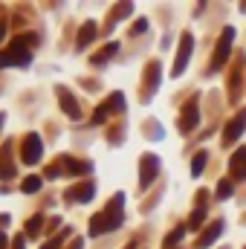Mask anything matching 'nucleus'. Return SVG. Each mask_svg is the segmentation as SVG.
<instances>
[{
    "label": "nucleus",
    "instance_id": "21",
    "mask_svg": "<svg viewBox=\"0 0 246 249\" xmlns=\"http://www.w3.org/2000/svg\"><path fill=\"white\" fill-rule=\"evenodd\" d=\"M200 223H203V209H197V212H194V217H191V223H188V226L194 229V226H200Z\"/></svg>",
    "mask_w": 246,
    "mask_h": 249
},
{
    "label": "nucleus",
    "instance_id": "8",
    "mask_svg": "<svg viewBox=\"0 0 246 249\" xmlns=\"http://www.w3.org/2000/svg\"><path fill=\"white\" fill-rule=\"evenodd\" d=\"M229 168H232L235 180H246V148H238V151L232 154V162H229Z\"/></svg>",
    "mask_w": 246,
    "mask_h": 249
},
{
    "label": "nucleus",
    "instance_id": "15",
    "mask_svg": "<svg viewBox=\"0 0 246 249\" xmlns=\"http://www.w3.org/2000/svg\"><path fill=\"white\" fill-rule=\"evenodd\" d=\"M217 197H220V200L232 197V183H229V180H220V183H217Z\"/></svg>",
    "mask_w": 246,
    "mask_h": 249
},
{
    "label": "nucleus",
    "instance_id": "19",
    "mask_svg": "<svg viewBox=\"0 0 246 249\" xmlns=\"http://www.w3.org/2000/svg\"><path fill=\"white\" fill-rule=\"evenodd\" d=\"M113 53H119V44H110V47H107V50H105V53L99 55V61H105V58H110Z\"/></svg>",
    "mask_w": 246,
    "mask_h": 249
},
{
    "label": "nucleus",
    "instance_id": "25",
    "mask_svg": "<svg viewBox=\"0 0 246 249\" xmlns=\"http://www.w3.org/2000/svg\"><path fill=\"white\" fill-rule=\"evenodd\" d=\"M58 244H61V238H53V241H50V247H44V249H58Z\"/></svg>",
    "mask_w": 246,
    "mask_h": 249
},
{
    "label": "nucleus",
    "instance_id": "6",
    "mask_svg": "<svg viewBox=\"0 0 246 249\" xmlns=\"http://www.w3.org/2000/svg\"><path fill=\"white\" fill-rule=\"evenodd\" d=\"M157 165H159V160H157L154 154H145V157H142V177H139V186L142 188H148L151 180L157 177Z\"/></svg>",
    "mask_w": 246,
    "mask_h": 249
},
{
    "label": "nucleus",
    "instance_id": "11",
    "mask_svg": "<svg viewBox=\"0 0 246 249\" xmlns=\"http://www.w3.org/2000/svg\"><path fill=\"white\" fill-rule=\"evenodd\" d=\"M61 93V107H64V113H70L72 119H78L81 116V110H78V105L72 102V96H67V90H58Z\"/></svg>",
    "mask_w": 246,
    "mask_h": 249
},
{
    "label": "nucleus",
    "instance_id": "18",
    "mask_svg": "<svg viewBox=\"0 0 246 249\" xmlns=\"http://www.w3.org/2000/svg\"><path fill=\"white\" fill-rule=\"evenodd\" d=\"M41 188V177H26L23 180V191H38Z\"/></svg>",
    "mask_w": 246,
    "mask_h": 249
},
{
    "label": "nucleus",
    "instance_id": "3",
    "mask_svg": "<svg viewBox=\"0 0 246 249\" xmlns=\"http://www.w3.org/2000/svg\"><path fill=\"white\" fill-rule=\"evenodd\" d=\"M232 41H235V29L226 26L223 35H220V44H217V53H214V61H211V70H220L223 61L229 58V50H232Z\"/></svg>",
    "mask_w": 246,
    "mask_h": 249
},
{
    "label": "nucleus",
    "instance_id": "12",
    "mask_svg": "<svg viewBox=\"0 0 246 249\" xmlns=\"http://www.w3.org/2000/svg\"><path fill=\"white\" fill-rule=\"evenodd\" d=\"M96 35V23L93 20H87L84 26H81V35H78V50H84L87 44H90V38Z\"/></svg>",
    "mask_w": 246,
    "mask_h": 249
},
{
    "label": "nucleus",
    "instance_id": "9",
    "mask_svg": "<svg viewBox=\"0 0 246 249\" xmlns=\"http://www.w3.org/2000/svg\"><path fill=\"white\" fill-rule=\"evenodd\" d=\"M220 232H223V220H214V223H211V229H209V232H206V235H203V238L197 241V249L211 247V244H214V241L220 238Z\"/></svg>",
    "mask_w": 246,
    "mask_h": 249
},
{
    "label": "nucleus",
    "instance_id": "20",
    "mask_svg": "<svg viewBox=\"0 0 246 249\" xmlns=\"http://www.w3.org/2000/svg\"><path fill=\"white\" fill-rule=\"evenodd\" d=\"M180 235H183V229H174V232L168 235V241H165V247H174V244L180 241Z\"/></svg>",
    "mask_w": 246,
    "mask_h": 249
},
{
    "label": "nucleus",
    "instance_id": "14",
    "mask_svg": "<svg viewBox=\"0 0 246 249\" xmlns=\"http://www.w3.org/2000/svg\"><path fill=\"white\" fill-rule=\"evenodd\" d=\"M93 194H96V186H90V183H87V186H81V188H78L75 200H78V203H87V200H90Z\"/></svg>",
    "mask_w": 246,
    "mask_h": 249
},
{
    "label": "nucleus",
    "instance_id": "17",
    "mask_svg": "<svg viewBox=\"0 0 246 249\" xmlns=\"http://www.w3.org/2000/svg\"><path fill=\"white\" fill-rule=\"evenodd\" d=\"M67 165H70L72 174H84V171H90V165H87V162H78V160H70Z\"/></svg>",
    "mask_w": 246,
    "mask_h": 249
},
{
    "label": "nucleus",
    "instance_id": "23",
    "mask_svg": "<svg viewBox=\"0 0 246 249\" xmlns=\"http://www.w3.org/2000/svg\"><path fill=\"white\" fill-rule=\"evenodd\" d=\"M145 26H148V20H136L133 23V32H145Z\"/></svg>",
    "mask_w": 246,
    "mask_h": 249
},
{
    "label": "nucleus",
    "instance_id": "10",
    "mask_svg": "<svg viewBox=\"0 0 246 249\" xmlns=\"http://www.w3.org/2000/svg\"><path fill=\"white\" fill-rule=\"evenodd\" d=\"M197 122H200V113H197V105L191 102V105L185 107V113H183V122H180V130H185V133H188V130H194V127H197Z\"/></svg>",
    "mask_w": 246,
    "mask_h": 249
},
{
    "label": "nucleus",
    "instance_id": "16",
    "mask_svg": "<svg viewBox=\"0 0 246 249\" xmlns=\"http://www.w3.org/2000/svg\"><path fill=\"white\" fill-rule=\"evenodd\" d=\"M105 107H107V110H122V107H124V102H122V93H113V96H110V102H107Z\"/></svg>",
    "mask_w": 246,
    "mask_h": 249
},
{
    "label": "nucleus",
    "instance_id": "1",
    "mask_svg": "<svg viewBox=\"0 0 246 249\" xmlns=\"http://www.w3.org/2000/svg\"><path fill=\"white\" fill-rule=\"evenodd\" d=\"M122 203H124V197L116 194V197L110 200L107 212H102V214H96V217L90 220V235H102V232L116 229V226L122 223Z\"/></svg>",
    "mask_w": 246,
    "mask_h": 249
},
{
    "label": "nucleus",
    "instance_id": "24",
    "mask_svg": "<svg viewBox=\"0 0 246 249\" xmlns=\"http://www.w3.org/2000/svg\"><path fill=\"white\" fill-rule=\"evenodd\" d=\"M38 226H41V217H35V220L29 223V232H38Z\"/></svg>",
    "mask_w": 246,
    "mask_h": 249
},
{
    "label": "nucleus",
    "instance_id": "22",
    "mask_svg": "<svg viewBox=\"0 0 246 249\" xmlns=\"http://www.w3.org/2000/svg\"><path fill=\"white\" fill-rule=\"evenodd\" d=\"M105 116H107V107H99V110H96V116H93V122L102 124V122H105Z\"/></svg>",
    "mask_w": 246,
    "mask_h": 249
},
{
    "label": "nucleus",
    "instance_id": "2",
    "mask_svg": "<svg viewBox=\"0 0 246 249\" xmlns=\"http://www.w3.org/2000/svg\"><path fill=\"white\" fill-rule=\"evenodd\" d=\"M29 44L35 41V38H26ZM26 41L23 38H18L15 44H9V50L3 53V67H26V64L32 61V53H29V47H26Z\"/></svg>",
    "mask_w": 246,
    "mask_h": 249
},
{
    "label": "nucleus",
    "instance_id": "5",
    "mask_svg": "<svg viewBox=\"0 0 246 249\" xmlns=\"http://www.w3.org/2000/svg\"><path fill=\"white\" fill-rule=\"evenodd\" d=\"M41 160V136L38 133H29L23 139V162L26 165H35Z\"/></svg>",
    "mask_w": 246,
    "mask_h": 249
},
{
    "label": "nucleus",
    "instance_id": "26",
    "mask_svg": "<svg viewBox=\"0 0 246 249\" xmlns=\"http://www.w3.org/2000/svg\"><path fill=\"white\" fill-rule=\"evenodd\" d=\"M127 249H133V247H127Z\"/></svg>",
    "mask_w": 246,
    "mask_h": 249
},
{
    "label": "nucleus",
    "instance_id": "4",
    "mask_svg": "<svg viewBox=\"0 0 246 249\" xmlns=\"http://www.w3.org/2000/svg\"><path fill=\"white\" fill-rule=\"evenodd\" d=\"M191 50H194V38L185 32L180 38V53H177V61H174V75H183L185 64L191 61Z\"/></svg>",
    "mask_w": 246,
    "mask_h": 249
},
{
    "label": "nucleus",
    "instance_id": "13",
    "mask_svg": "<svg viewBox=\"0 0 246 249\" xmlns=\"http://www.w3.org/2000/svg\"><path fill=\"white\" fill-rule=\"evenodd\" d=\"M203 168H206V151H200V154L191 160V174H194V177H200V174H203Z\"/></svg>",
    "mask_w": 246,
    "mask_h": 249
},
{
    "label": "nucleus",
    "instance_id": "7",
    "mask_svg": "<svg viewBox=\"0 0 246 249\" xmlns=\"http://www.w3.org/2000/svg\"><path fill=\"white\" fill-rule=\"evenodd\" d=\"M244 127H246V110H241V113L235 116V122H229L226 133H223V142H226V145H232V142L244 133Z\"/></svg>",
    "mask_w": 246,
    "mask_h": 249
}]
</instances>
